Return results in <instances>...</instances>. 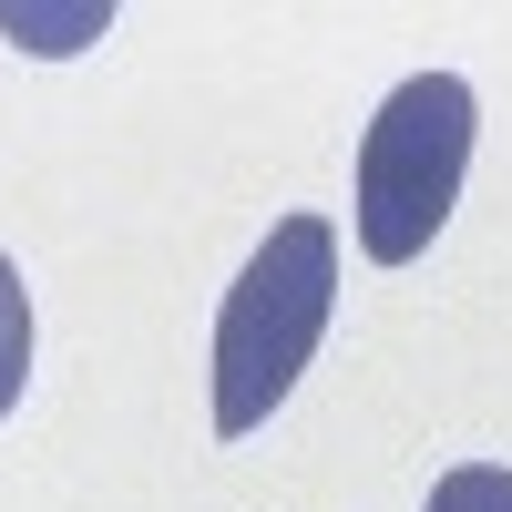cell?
I'll return each mask as SVG.
<instances>
[{
    "label": "cell",
    "mask_w": 512,
    "mask_h": 512,
    "mask_svg": "<svg viewBox=\"0 0 512 512\" xmlns=\"http://www.w3.org/2000/svg\"><path fill=\"white\" fill-rule=\"evenodd\" d=\"M328 308H338V236H328V216L267 226V246L236 267L226 308H216V431L226 441L267 431V410L297 390V369L318 359Z\"/></svg>",
    "instance_id": "1"
},
{
    "label": "cell",
    "mask_w": 512,
    "mask_h": 512,
    "mask_svg": "<svg viewBox=\"0 0 512 512\" xmlns=\"http://www.w3.org/2000/svg\"><path fill=\"white\" fill-rule=\"evenodd\" d=\"M472 134H482V103L461 72H410L369 113V134H359V246L379 267L431 256V236L461 205V175H472Z\"/></svg>",
    "instance_id": "2"
},
{
    "label": "cell",
    "mask_w": 512,
    "mask_h": 512,
    "mask_svg": "<svg viewBox=\"0 0 512 512\" xmlns=\"http://www.w3.org/2000/svg\"><path fill=\"white\" fill-rule=\"evenodd\" d=\"M0 31L21 52H82V41L113 31V0H72V11H41V0H0Z\"/></svg>",
    "instance_id": "3"
},
{
    "label": "cell",
    "mask_w": 512,
    "mask_h": 512,
    "mask_svg": "<svg viewBox=\"0 0 512 512\" xmlns=\"http://www.w3.org/2000/svg\"><path fill=\"white\" fill-rule=\"evenodd\" d=\"M21 379H31V287H21L11 256H0V420L21 410Z\"/></svg>",
    "instance_id": "4"
},
{
    "label": "cell",
    "mask_w": 512,
    "mask_h": 512,
    "mask_svg": "<svg viewBox=\"0 0 512 512\" xmlns=\"http://www.w3.org/2000/svg\"><path fill=\"white\" fill-rule=\"evenodd\" d=\"M431 512H512V472L502 461H451L431 482Z\"/></svg>",
    "instance_id": "5"
}]
</instances>
